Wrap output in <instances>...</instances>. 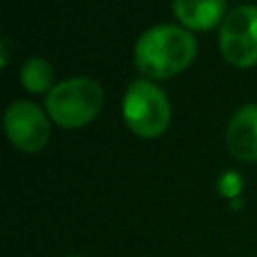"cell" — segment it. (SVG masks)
<instances>
[{"mask_svg":"<svg viewBox=\"0 0 257 257\" xmlns=\"http://www.w3.org/2000/svg\"><path fill=\"white\" fill-rule=\"evenodd\" d=\"M5 131L14 147L21 151H41L50 140V120L36 104L14 102L5 113Z\"/></svg>","mask_w":257,"mask_h":257,"instance_id":"5","label":"cell"},{"mask_svg":"<svg viewBox=\"0 0 257 257\" xmlns=\"http://www.w3.org/2000/svg\"><path fill=\"white\" fill-rule=\"evenodd\" d=\"M174 16L187 30L205 32L221 23L226 14V0H174Z\"/></svg>","mask_w":257,"mask_h":257,"instance_id":"7","label":"cell"},{"mask_svg":"<svg viewBox=\"0 0 257 257\" xmlns=\"http://www.w3.org/2000/svg\"><path fill=\"white\" fill-rule=\"evenodd\" d=\"M104 106V90L90 77H72L57 84L45 97L50 117L63 128H79L95 120Z\"/></svg>","mask_w":257,"mask_h":257,"instance_id":"2","label":"cell"},{"mask_svg":"<svg viewBox=\"0 0 257 257\" xmlns=\"http://www.w3.org/2000/svg\"><path fill=\"white\" fill-rule=\"evenodd\" d=\"M21 84L30 93H45L54 88V68L48 59L32 57L21 68Z\"/></svg>","mask_w":257,"mask_h":257,"instance_id":"8","label":"cell"},{"mask_svg":"<svg viewBox=\"0 0 257 257\" xmlns=\"http://www.w3.org/2000/svg\"><path fill=\"white\" fill-rule=\"evenodd\" d=\"M228 149L244 163H257V104H246L232 115L226 131Z\"/></svg>","mask_w":257,"mask_h":257,"instance_id":"6","label":"cell"},{"mask_svg":"<svg viewBox=\"0 0 257 257\" xmlns=\"http://www.w3.org/2000/svg\"><path fill=\"white\" fill-rule=\"evenodd\" d=\"M122 115L136 136L158 138L169 126L172 108L163 90L149 79H136L122 97Z\"/></svg>","mask_w":257,"mask_h":257,"instance_id":"3","label":"cell"},{"mask_svg":"<svg viewBox=\"0 0 257 257\" xmlns=\"http://www.w3.org/2000/svg\"><path fill=\"white\" fill-rule=\"evenodd\" d=\"M196 57V39L181 25H154L136 43V66L149 79H169Z\"/></svg>","mask_w":257,"mask_h":257,"instance_id":"1","label":"cell"},{"mask_svg":"<svg viewBox=\"0 0 257 257\" xmlns=\"http://www.w3.org/2000/svg\"><path fill=\"white\" fill-rule=\"evenodd\" d=\"M68 257H79V255H68Z\"/></svg>","mask_w":257,"mask_h":257,"instance_id":"11","label":"cell"},{"mask_svg":"<svg viewBox=\"0 0 257 257\" xmlns=\"http://www.w3.org/2000/svg\"><path fill=\"white\" fill-rule=\"evenodd\" d=\"M221 54L237 68L257 63V5H241L230 12L219 32Z\"/></svg>","mask_w":257,"mask_h":257,"instance_id":"4","label":"cell"},{"mask_svg":"<svg viewBox=\"0 0 257 257\" xmlns=\"http://www.w3.org/2000/svg\"><path fill=\"white\" fill-rule=\"evenodd\" d=\"M241 187H244V181L237 172H223L217 181V190L228 199H237L241 194Z\"/></svg>","mask_w":257,"mask_h":257,"instance_id":"9","label":"cell"},{"mask_svg":"<svg viewBox=\"0 0 257 257\" xmlns=\"http://www.w3.org/2000/svg\"><path fill=\"white\" fill-rule=\"evenodd\" d=\"M9 61V41L3 39V66H7Z\"/></svg>","mask_w":257,"mask_h":257,"instance_id":"10","label":"cell"}]
</instances>
